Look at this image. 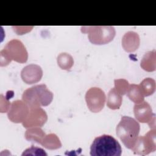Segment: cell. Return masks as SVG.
Instances as JSON below:
<instances>
[{"label":"cell","mask_w":156,"mask_h":156,"mask_svg":"<svg viewBox=\"0 0 156 156\" xmlns=\"http://www.w3.org/2000/svg\"><path fill=\"white\" fill-rule=\"evenodd\" d=\"M52 99V93L44 84L30 87L26 90L22 95L23 102L30 109L40 108V106H47L51 104Z\"/></svg>","instance_id":"6da1fadb"},{"label":"cell","mask_w":156,"mask_h":156,"mask_svg":"<svg viewBox=\"0 0 156 156\" xmlns=\"http://www.w3.org/2000/svg\"><path fill=\"white\" fill-rule=\"evenodd\" d=\"M121 154L120 144L109 135L104 134L95 138L90 146L91 156H120Z\"/></svg>","instance_id":"7a4b0ae2"},{"label":"cell","mask_w":156,"mask_h":156,"mask_svg":"<svg viewBox=\"0 0 156 156\" xmlns=\"http://www.w3.org/2000/svg\"><path fill=\"white\" fill-rule=\"evenodd\" d=\"M139 123L130 116H124L116 126V135L121 140L124 145L132 149L134 146L140 133Z\"/></svg>","instance_id":"3957f363"},{"label":"cell","mask_w":156,"mask_h":156,"mask_svg":"<svg viewBox=\"0 0 156 156\" xmlns=\"http://www.w3.org/2000/svg\"><path fill=\"white\" fill-rule=\"evenodd\" d=\"M82 27L84 33L88 32V38L94 44H105L113 40L115 35V30L112 26H89Z\"/></svg>","instance_id":"277c9868"},{"label":"cell","mask_w":156,"mask_h":156,"mask_svg":"<svg viewBox=\"0 0 156 156\" xmlns=\"http://www.w3.org/2000/svg\"><path fill=\"white\" fill-rule=\"evenodd\" d=\"M135 154L146 155L156 150L155 130L149 131L144 136H140L132 149Z\"/></svg>","instance_id":"5b68a950"},{"label":"cell","mask_w":156,"mask_h":156,"mask_svg":"<svg viewBox=\"0 0 156 156\" xmlns=\"http://www.w3.org/2000/svg\"><path fill=\"white\" fill-rule=\"evenodd\" d=\"M85 99L88 108L92 112L97 113L101 111L104 106L105 95L101 89L93 87L87 91Z\"/></svg>","instance_id":"8992f818"},{"label":"cell","mask_w":156,"mask_h":156,"mask_svg":"<svg viewBox=\"0 0 156 156\" xmlns=\"http://www.w3.org/2000/svg\"><path fill=\"white\" fill-rule=\"evenodd\" d=\"M4 49L12 60L20 63H24L27 60V52L23 44L18 40L8 42Z\"/></svg>","instance_id":"52a82bcc"},{"label":"cell","mask_w":156,"mask_h":156,"mask_svg":"<svg viewBox=\"0 0 156 156\" xmlns=\"http://www.w3.org/2000/svg\"><path fill=\"white\" fill-rule=\"evenodd\" d=\"M28 108L23 101L19 100L13 101L8 112L9 119L15 123L23 122L28 115Z\"/></svg>","instance_id":"ba28073f"},{"label":"cell","mask_w":156,"mask_h":156,"mask_svg":"<svg viewBox=\"0 0 156 156\" xmlns=\"http://www.w3.org/2000/svg\"><path fill=\"white\" fill-rule=\"evenodd\" d=\"M47 121V115L41 108L30 109L26 118L23 122L26 128L32 127H41Z\"/></svg>","instance_id":"9c48e42d"},{"label":"cell","mask_w":156,"mask_h":156,"mask_svg":"<svg viewBox=\"0 0 156 156\" xmlns=\"http://www.w3.org/2000/svg\"><path fill=\"white\" fill-rule=\"evenodd\" d=\"M43 71L40 66L37 65H29L21 71V76L23 80L27 84L37 83L41 80Z\"/></svg>","instance_id":"30bf717a"},{"label":"cell","mask_w":156,"mask_h":156,"mask_svg":"<svg viewBox=\"0 0 156 156\" xmlns=\"http://www.w3.org/2000/svg\"><path fill=\"white\" fill-rule=\"evenodd\" d=\"M133 112L135 118L139 122L144 123L152 120V108L147 102H142L139 104H135Z\"/></svg>","instance_id":"8fae6325"},{"label":"cell","mask_w":156,"mask_h":156,"mask_svg":"<svg viewBox=\"0 0 156 156\" xmlns=\"http://www.w3.org/2000/svg\"><path fill=\"white\" fill-rule=\"evenodd\" d=\"M122 44L124 49L127 52L135 51L140 44L138 35L134 32H128L124 35Z\"/></svg>","instance_id":"7c38bea8"},{"label":"cell","mask_w":156,"mask_h":156,"mask_svg":"<svg viewBox=\"0 0 156 156\" xmlns=\"http://www.w3.org/2000/svg\"><path fill=\"white\" fill-rule=\"evenodd\" d=\"M41 144L45 148L50 150H55L61 147L62 143L58 136L54 133L46 135Z\"/></svg>","instance_id":"4fadbf2b"},{"label":"cell","mask_w":156,"mask_h":156,"mask_svg":"<svg viewBox=\"0 0 156 156\" xmlns=\"http://www.w3.org/2000/svg\"><path fill=\"white\" fill-rule=\"evenodd\" d=\"M46 136L42 129L38 127L31 128L26 130L25 138L27 141H34L41 144L44 137Z\"/></svg>","instance_id":"5bb4252c"},{"label":"cell","mask_w":156,"mask_h":156,"mask_svg":"<svg viewBox=\"0 0 156 156\" xmlns=\"http://www.w3.org/2000/svg\"><path fill=\"white\" fill-rule=\"evenodd\" d=\"M122 103V97L115 88L110 90L107 98V106L113 110L119 108Z\"/></svg>","instance_id":"9a60e30c"},{"label":"cell","mask_w":156,"mask_h":156,"mask_svg":"<svg viewBox=\"0 0 156 156\" xmlns=\"http://www.w3.org/2000/svg\"><path fill=\"white\" fill-rule=\"evenodd\" d=\"M141 66L147 71H152L155 69V51L146 53L141 62Z\"/></svg>","instance_id":"2e32d148"},{"label":"cell","mask_w":156,"mask_h":156,"mask_svg":"<svg viewBox=\"0 0 156 156\" xmlns=\"http://www.w3.org/2000/svg\"><path fill=\"white\" fill-rule=\"evenodd\" d=\"M127 92L129 98L135 104H139L143 101L144 96L141 91L139 85L135 84L130 85Z\"/></svg>","instance_id":"e0dca14e"},{"label":"cell","mask_w":156,"mask_h":156,"mask_svg":"<svg viewBox=\"0 0 156 156\" xmlns=\"http://www.w3.org/2000/svg\"><path fill=\"white\" fill-rule=\"evenodd\" d=\"M140 88L143 96H149L152 94L155 89V82L151 78L144 79L140 83Z\"/></svg>","instance_id":"ac0fdd59"},{"label":"cell","mask_w":156,"mask_h":156,"mask_svg":"<svg viewBox=\"0 0 156 156\" xmlns=\"http://www.w3.org/2000/svg\"><path fill=\"white\" fill-rule=\"evenodd\" d=\"M57 63L62 69L68 70L73 65V59L69 54L61 53L57 57Z\"/></svg>","instance_id":"d6986e66"},{"label":"cell","mask_w":156,"mask_h":156,"mask_svg":"<svg viewBox=\"0 0 156 156\" xmlns=\"http://www.w3.org/2000/svg\"><path fill=\"white\" fill-rule=\"evenodd\" d=\"M115 88L120 94H125L129 87L128 82L125 79H116L115 80Z\"/></svg>","instance_id":"ffe728a7"},{"label":"cell","mask_w":156,"mask_h":156,"mask_svg":"<svg viewBox=\"0 0 156 156\" xmlns=\"http://www.w3.org/2000/svg\"><path fill=\"white\" fill-rule=\"evenodd\" d=\"M21 155H47V154L44 149L38 147L31 146L30 147H29L24 151Z\"/></svg>","instance_id":"44dd1931"}]
</instances>
